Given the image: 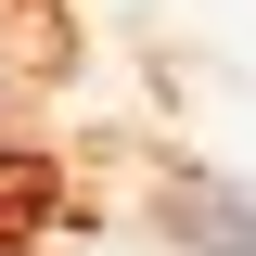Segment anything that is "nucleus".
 Listing matches in <instances>:
<instances>
[{
  "label": "nucleus",
  "instance_id": "nucleus-1",
  "mask_svg": "<svg viewBox=\"0 0 256 256\" xmlns=\"http://www.w3.org/2000/svg\"><path fill=\"white\" fill-rule=\"evenodd\" d=\"M180 230L205 256H256V205H244V192H180Z\"/></svg>",
  "mask_w": 256,
  "mask_h": 256
},
{
  "label": "nucleus",
  "instance_id": "nucleus-2",
  "mask_svg": "<svg viewBox=\"0 0 256 256\" xmlns=\"http://www.w3.org/2000/svg\"><path fill=\"white\" fill-rule=\"evenodd\" d=\"M38 192H52V180H38V166H0V256H13V244H26V230H38Z\"/></svg>",
  "mask_w": 256,
  "mask_h": 256
}]
</instances>
